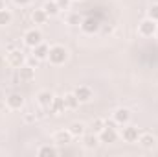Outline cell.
Segmentation results:
<instances>
[{"mask_svg":"<svg viewBox=\"0 0 158 157\" xmlns=\"http://www.w3.org/2000/svg\"><path fill=\"white\" fill-rule=\"evenodd\" d=\"M68 59V50L61 44H55L50 48V54H48V61L52 65H63L64 61Z\"/></svg>","mask_w":158,"mask_h":157,"instance_id":"1","label":"cell"},{"mask_svg":"<svg viewBox=\"0 0 158 157\" xmlns=\"http://www.w3.org/2000/svg\"><path fill=\"white\" fill-rule=\"evenodd\" d=\"M98 137H99V142H105V144L116 142L118 131H116V128H114V122H105V128L98 133Z\"/></svg>","mask_w":158,"mask_h":157,"instance_id":"2","label":"cell"},{"mask_svg":"<svg viewBox=\"0 0 158 157\" xmlns=\"http://www.w3.org/2000/svg\"><path fill=\"white\" fill-rule=\"evenodd\" d=\"M156 30H158V22L156 20H153V19H143L140 24H138V32H140V35H143V37H153V35H156Z\"/></svg>","mask_w":158,"mask_h":157,"instance_id":"3","label":"cell"},{"mask_svg":"<svg viewBox=\"0 0 158 157\" xmlns=\"http://www.w3.org/2000/svg\"><path fill=\"white\" fill-rule=\"evenodd\" d=\"M7 63H9L11 67H15V69L22 67V65L26 63V56H24V52H22L20 48H11V50L7 52Z\"/></svg>","mask_w":158,"mask_h":157,"instance_id":"4","label":"cell"},{"mask_svg":"<svg viewBox=\"0 0 158 157\" xmlns=\"http://www.w3.org/2000/svg\"><path fill=\"white\" fill-rule=\"evenodd\" d=\"M99 28H101V24H99V20H98V19H94V17H86V19H83V20H81V30H83L85 34H88V35L98 34V32H99Z\"/></svg>","mask_w":158,"mask_h":157,"instance_id":"5","label":"cell"},{"mask_svg":"<svg viewBox=\"0 0 158 157\" xmlns=\"http://www.w3.org/2000/svg\"><path fill=\"white\" fill-rule=\"evenodd\" d=\"M24 43H26V46H30V48H35L37 44L42 43V34H40L39 30H28L26 34H24Z\"/></svg>","mask_w":158,"mask_h":157,"instance_id":"6","label":"cell"},{"mask_svg":"<svg viewBox=\"0 0 158 157\" xmlns=\"http://www.w3.org/2000/svg\"><path fill=\"white\" fill-rule=\"evenodd\" d=\"M64 109H66L64 96H53L52 105H50V107H46V111H48L50 115H61V113H64Z\"/></svg>","mask_w":158,"mask_h":157,"instance_id":"7","label":"cell"},{"mask_svg":"<svg viewBox=\"0 0 158 157\" xmlns=\"http://www.w3.org/2000/svg\"><path fill=\"white\" fill-rule=\"evenodd\" d=\"M19 79H20L22 83H30V81H33V79H35V69L24 63L22 67H19Z\"/></svg>","mask_w":158,"mask_h":157,"instance_id":"8","label":"cell"},{"mask_svg":"<svg viewBox=\"0 0 158 157\" xmlns=\"http://www.w3.org/2000/svg\"><path fill=\"white\" fill-rule=\"evenodd\" d=\"M74 94L77 96L79 104H86V102H90V100H92V96H94L92 89H90V87H86V85H79L77 89L74 91Z\"/></svg>","mask_w":158,"mask_h":157,"instance_id":"9","label":"cell"},{"mask_svg":"<svg viewBox=\"0 0 158 157\" xmlns=\"http://www.w3.org/2000/svg\"><path fill=\"white\" fill-rule=\"evenodd\" d=\"M6 104H7V107H9V109L17 111V109H20V107L24 105V96H22V94H19V92H11V94L6 98Z\"/></svg>","mask_w":158,"mask_h":157,"instance_id":"10","label":"cell"},{"mask_svg":"<svg viewBox=\"0 0 158 157\" xmlns=\"http://www.w3.org/2000/svg\"><path fill=\"white\" fill-rule=\"evenodd\" d=\"M121 137H123L125 142H136L138 137H140V129L136 126H127V128H123Z\"/></svg>","mask_w":158,"mask_h":157,"instance_id":"11","label":"cell"},{"mask_svg":"<svg viewBox=\"0 0 158 157\" xmlns=\"http://www.w3.org/2000/svg\"><path fill=\"white\" fill-rule=\"evenodd\" d=\"M129 120H131V111L127 107H119V109L114 111V122L116 124L125 126V124H129Z\"/></svg>","mask_w":158,"mask_h":157,"instance_id":"12","label":"cell"},{"mask_svg":"<svg viewBox=\"0 0 158 157\" xmlns=\"http://www.w3.org/2000/svg\"><path fill=\"white\" fill-rule=\"evenodd\" d=\"M33 52V56L39 59V61H42V59H48V54H50V46L48 44H44V43H40V44H37L35 48H31Z\"/></svg>","mask_w":158,"mask_h":157,"instance_id":"13","label":"cell"},{"mask_svg":"<svg viewBox=\"0 0 158 157\" xmlns=\"http://www.w3.org/2000/svg\"><path fill=\"white\" fill-rule=\"evenodd\" d=\"M98 144H99V137H98L94 131H92V133H88V135H83V146H85V148L94 150Z\"/></svg>","mask_w":158,"mask_h":157,"instance_id":"14","label":"cell"},{"mask_svg":"<svg viewBox=\"0 0 158 157\" xmlns=\"http://www.w3.org/2000/svg\"><path fill=\"white\" fill-rule=\"evenodd\" d=\"M52 100H53V94L50 91H40L39 94H37V102H39L40 107H44V109L52 105Z\"/></svg>","mask_w":158,"mask_h":157,"instance_id":"15","label":"cell"},{"mask_svg":"<svg viewBox=\"0 0 158 157\" xmlns=\"http://www.w3.org/2000/svg\"><path fill=\"white\" fill-rule=\"evenodd\" d=\"M70 141H72V133H70L68 129H66V131L61 129V131H57V133L53 135V142H55V144H68Z\"/></svg>","mask_w":158,"mask_h":157,"instance_id":"16","label":"cell"},{"mask_svg":"<svg viewBox=\"0 0 158 157\" xmlns=\"http://www.w3.org/2000/svg\"><path fill=\"white\" fill-rule=\"evenodd\" d=\"M138 142L143 146V148H153L155 144H156V139L151 135V133H140V137H138Z\"/></svg>","mask_w":158,"mask_h":157,"instance_id":"17","label":"cell"},{"mask_svg":"<svg viewBox=\"0 0 158 157\" xmlns=\"http://www.w3.org/2000/svg\"><path fill=\"white\" fill-rule=\"evenodd\" d=\"M42 9L46 11V15H48V17H55V15H59V11H61L55 0H48V2H44Z\"/></svg>","mask_w":158,"mask_h":157,"instance_id":"18","label":"cell"},{"mask_svg":"<svg viewBox=\"0 0 158 157\" xmlns=\"http://www.w3.org/2000/svg\"><path fill=\"white\" fill-rule=\"evenodd\" d=\"M31 20H33V24H44L48 20V15H46V11L42 7L40 9H33L31 11Z\"/></svg>","mask_w":158,"mask_h":157,"instance_id":"19","label":"cell"},{"mask_svg":"<svg viewBox=\"0 0 158 157\" xmlns=\"http://www.w3.org/2000/svg\"><path fill=\"white\" fill-rule=\"evenodd\" d=\"M68 131L72 133V137H83V135H85V124H83V122H74V124L68 128Z\"/></svg>","mask_w":158,"mask_h":157,"instance_id":"20","label":"cell"},{"mask_svg":"<svg viewBox=\"0 0 158 157\" xmlns=\"http://www.w3.org/2000/svg\"><path fill=\"white\" fill-rule=\"evenodd\" d=\"M11 20H13L11 11H9L7 7L0 9V26H7V24H11Z\"/></svg>","mask_w":158,"mask_h":157,"instance_id":"21","label":"cell"},{"mask_svg":"<svg viewBox=\"0 0 158 157\" xmlns=\"http://www.w3.org/2000/svg\"><path fill=\"white\" fill-rule=\"evenodd\" d=\"M64 104H66V109H76L79 105V100L74 92H68V94L64 96Z\"/></svg>","mask_w":158,"mask_h":157,"instance_id":"22","label":"cell"},{"mask_svg":"<svg viewBox=\"0 0 158 157\" xmlns=\"http://www.w3.org/2000/svg\"><path fill=\"white\" fill-rule=\"evenodd\" d=\"M37 154L39 155H55V154H59L53 146H40L39 150H37Z\"/></svg>","mask_w":158,"mask_h":157,"instance_id":"23","label":"cell"},{"mask_svg":"<svg viewBox=\"0 0 158 157\" xmlns=\"http://www.w3.org/2000/svg\"><path fill=\"white\" fill-rule=\"evenodd\" d=\"M81 20H83V19L79 17V13H70V15L66 17V22H68L70 26H79Z\"/></svg>","mask_w":158,"mask_h":157,"instance_id":"24","label":"cell"},{"mask_svg":"<svg viewBox=\"0 0 158 157\" xmlns=\"http://www.w3.org/2000/svg\"><path fill=\"white\" fill-rule=\"evenodd\" d=\"M103 128H105V120H103V118H96V120L92 122V131H94V133H99Z\"/></svg>","mask_w":158,"mask_h":157,"instance_id":"25","label":"cell"},{"mask_svg":"<svg viewBox=\"0 0 158 157\" xmlns=\"http://www.w3.org/2000/svg\"><path fill=\"white\" fill-rule=\"evenodd\" d=\"M147 17L158 22V4H153V6L149 7V11H147Z\"/></svg>","mask_w":158,"mask_h":157,"instance_id":"26","label":"cell"},{"mask_svg":"<svg viewBox=\"0 0 158 157\" xmlns=\"http://www.w3.org/2000/svg\"><path fill=\"white\" fill-rule=\"evenodd\" d=\"M26 65H30V67H33V69H35V67L39 65V59L31 54V56H28V57H26Z\"/></svg>","mask_w":158,"mask_h":157,"instance_id":"27","label":"cell"},{"mask_svg":"<svg viewBox=\"0 0 158 157\" xmlns=\"http://www.w3.org/2000/svg\"><path fill=\"white\" fill-rule=\"evenodd\" d=\"M55 2H57L59 9H70V4H72V0H55Z\"/></svg>","mask_w":158,"mask_h":157,"instance_id":"28","label":"cell"},{"mask_svg":"<svg viewBox=\"0 0 158 157\" xmlns=\"http://www.w3.org/2000/svg\"><path fill=\"white\" fill-rule=\"evenodd\" d=\"M13 2H15L17 6H20V7H24V6H28L31 0H13Z\"/></svg>","mask_w":158,"mask_h":157,"instance_id":"29","label":"cell"},{"mask_svg":"<svg viewBox=\"0 0 158 157\" xmlns=\"http://www.w3.org/2000/svg\"><path fill=\"white\" fill-rule=\"evenodd\" d=\"M35 115H31V113H26V115H24V120H26V122H33V120H35Z\"/></svg>","mask_w":158,"mask_h":157,"instance_id":"30","label":"cell"},{"mask_svg":"<svg viewBox=\"0 0 158 157\" xmlns=\"http://www.w3.org/2000/svg\"><path fill=\"white\" fill-rule=\"evenodd\" d=\"M6 7V4H4V0H0V9H4Z\"/></svg>","mask_w":158,"mask_h":157,"instance_id":"31","label":"cell"},{"mask_svg":"<svg viewBox=\"0 0 158 157\" xmlns=\"http://www.w3.org/2000/svg\"><path fill=\"white\" fill-rule=\"evenodd\" d=\"M2 98H4V92H2V91H0V100H2Z\"/></svg>","mask_w":158,"mask_h":157,"instance_id":"32","label":"cell"},{"mask_svg":"<svg viewBox=\"0 0 158 157\" xmlns=\"http://www.w3.org/2000/svg\"><path fill=\"white\" fill-rule=\"evenodd\" d=\"M156 37H158V30H156Z\"/></svg>","mask_w":158,"mask_h":157,"instance_id":"33","label":"cell"}]
</instances>
